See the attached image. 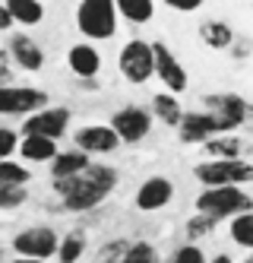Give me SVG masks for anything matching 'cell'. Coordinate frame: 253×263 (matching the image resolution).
Returning a JSON list of instances; mask_svg holds the SVG:
<instances>
[{"mask_svg": "<svg viewBox=\"0 0 253 263\" xmlns=\"http://www.w3.org/2000/svg\"><path fill=\"white\" fill-rule=\"evenodd\" d=\"M13 153H19V137H16V130L0 127V162H4V159H13Z\"/></svg>", "mask_w": 253, "mask_h": 263, "instance_id": "cell-31", "label": "cell"}, {"mask_svg": "<svg viewBox=\"0 0 253 263\" xmlns=\"http://www.w3.org/2000/svg\"><path fill=\"white\" fill-rule=\"evenodd\" d=\"M118 70L121 77L133 86H143L155 77V54L152 45L146 39H130L121 51H118Z\"/></svg>", "mask_w": 253, "mask_h": 263, "instance_id": "cell-5", "label": "cell"}, {"mask_svg": "<svg viewBox=\"0 0 253 263\" xmlns=\"http://www.w3.org/2000/svg\"><path fill=\"white\" fill-rule=\"evenodd\" d=\"M222 134V124L212 111H184V118L178 124V137L181 143L187 146H197V143H206L212 137Z\"/></svg>", "mask_w": 253, "mask_h": 263, "instance_id": "cell-13", "label": "cell"}, {"mask_svg": "<svg viewBox=\"0 0 253 263\" xmlns=\"http://www.w3.org/2000/svg\"><path fill=\"white\" fill-rule=\"evenodd\" d=\"M216 225H219V219L197 213V216H190V219H187V229H184V232H187L190 241H203V238H209L212 232H216Z\"/></svg>", "mask_w": 253, "mask_h": 263, "instance_id": "cell-28", "label": "cell"}, {"mask_svg": "<svg viewBox=\"0 0 253 263\" xmlns=\"http://www.w3.org/2000/svg\"><path fill=\"white\" fill-rule=\"evenodd\" d=\"M99 263H118V260H99Z\"/></svg>", "mask_w": 253, "mask_h": 263, "instance_id": "cell-39", "label": "cell"}, {"mask_svg": "<svg viewBox=\"0 0 253 263\" xmlns=\"http://www.w3.org/2000/svg\"><path fill=\"white\" fill-rule=\"evenodd\" d=\"M10 263H45V260H29V257H16V260H10Z\"/></svg>", "mask_w": 253, "mask_h": 263, "instance_id": "cell-37", "label": "cell"}, {"mask_svg": "<svg viewBox=\"0 0 253 263\" xmlns=\"http://www.w3.org/2000/svg\"><path fill=\"white\" fill-rule=\"evenodd\" d=\"M197 213L203 216H212V219H235L241 213H250L253 210V197L244 191V187H206V191L197 197Z\"/></svg>", "mask_w": 253, "mask_h": 263, "instance_id": "cell-3", "label": "cell"}, {"mask_svg": "<svg viewBox=\"0 0 253 263\" xmlns=\"http://www.w3.org/2000/svg\"><path fill=\"white\" fill-rule=\"evenodd\" d=\"M111 130L118 134V140H121V146L127 143V146H136V143H143L146 137H149V130H152V115L146 108H140V105H124V108H118L111 115Z\"/></svg>", "mask_w": 253, "mask_h": 263, "instance_id": "cell-8", "label": "cell"}, {"mask_svg": "<svg viewBox=\"0 0 253 263\" xmlns=\"http://www.w3.org/2000/svg\"><path fill=\"white\" fill-rule=\"evenodd\" d=\"M200 39L212 51H231V45H235L238 35H235V29H231L225 20H206L200 26Z\"/></svg>", "mask_w": 253, "mask_h": 263, "instance_id": "cell-17", "label": "cell"}, {"mask_svg": "<svg viewBox=\"0 0 253 263\" xmlns=\"http://www.w3.org/2000/svg\"><path fill=\"white\" fill-rule=\"evenodd\" d=\"M118 181H121V175L111 165H89L86 172L73 175V178L54 181V194L61 197L64 210L86 213V210H95L99 203H105L114 194Z\"/></svg>", "mask_w": 253, "mask_h": 263, "instance_id": "cell-1", "label": "cell"}, {"mask_svg": "<svg viewBox=\"0 0 253 263\" xmlns=\"http://www.w3.org/2000/svg\"><path fill=\"white\" fill-rule=\"evenodd\" d=\"M203 153L209 159H241L244 143L235 134H219V137H212V140L203 143Z\"/></svg>", "mask_w": 253, "mask_h": 263, "instance_id": "cell-23", "label": "cell"}, {"mask_svg": "<svg viewBox=\"0 0 253 263\" xmlns=\"http://www.w3.org/2000/svg\"><path fill=\"white\" fill-rule=\"evenodd\" d=\"M118 263H162V257H159V251H155L149 241H133L118 257Z\"/></svg>", "mask_w": 253, "mask_h": 263, "instance_id": "cell-26", "label": "cell"}, {"mask_svg": "<svg viewBox=\"0 0 253 263\" xmlns=\"http://www.w3.org/2000/svg\"><path fill=\"white\" fill-rule=\"evenodd\" d=\"M174 200V184H171V178H165V175H152V178H146L140 187H136V210L140 213H159V210H165V206Z\"/></svg>", "mask_w": 253, "mask_h": 263, "instance_id": "cell-14", "label": "cell"}, {"mask_svg": "<svg viewBox=\"0 0 253 263\" xmlns=\"http://www.w3.org/2000/svg\"><path fill=\"white\" fill-rule=\"evenodd\" d=\"M29 181H32V172H29L23 162H13V159H4V162H0V184L26 187Z\"/></svg>", "mask_w": 253, "mask_h": 263, "instance_id": "cell-27", "label": "cell"}, {"mask_svg": "<svg viewBox=\"0 0 253 263\" xmlns=\"http://www.w3.org/2000/svg\"><path fill=\"white\" fill-rule=\"evenodd\" d=\"M57 244H61V235L51 225H29V229H23L13 238V251H16V257L48 260L57 254Z\"/></svg>", "mask_w": 253, "mask_h": 263, "instance_id": "cell-7", "label": "cell"}, {"mask_svg": "<svg viewBox=\"0 0 253 263\" xmlns=\"http://www.w3.org/2000/svg\"><path fill=\"white\" fill-rule=\"evenodd\" d=\"M92 162L86 153H80V149H67V153H57L51 159V178L54 181H64V178H73V175H80L86 172Z\"/></svg>", "mask_w": 253, "mask_h": 263, "instance_id": "cell-18", "label": "cell"}, {"mask_svg": "<svg viewBox=\"0 0 253 263\" xmlns=\"http://www.w3.org/2000/svg\"><path fill=\"white\" fill-rule=\"evenodd\" d=\"M114 7H118V16L130 26H146L155 16V0H114Z\"/></svg>", "mask_w": 253, "mask_h": 263, "instance_id": "cell-20", "label": "cell"}, {"mask_svg": "<svg viewBox=\"0 0 253 263\" xmlns=\"http://www.w3.org/2000/svg\"><path fill=\"white\" fill-rule=\"evenodd\" d=\"M67 67H70V73L80 83L99 80V73H102V54H99V48H95L92 42H80V45H73L67 51Z\"/></svg>", "mask_w": 253, "mask_h": 263, "instance_id": "cell-16", "label": "cell"}, {"mask_svg": "<svg viewBox=\"0 0 253 263\" xmlns=\"http://www.w3.org/2000/svg\"><path fill=\"white\" fill-rule=\"evenodd\" d=\"M16 23H13V16H10V10H7V4H0V32H10Z\"/></svg>", "mask_w": 253, "mask_h": 263, "instance_id": "cell-33", "label": "cell"}, {"mask_svg": "<svg viewBox=\"0 0 253 263\" xmlns=\"http://www.w3.org/2000/svg\"><path fill=\"white\" fill-rule=\"evenodd\" d=\"M152 118H159L165 127H178L181 118H184V108H181L178 96H171V92L152 96Z\"/></svg>", "mask_w": 253, "mask_h": 263, "instance_id": "cell-21", "label": "cell"}, {"mask_svg": "<svg viewBox=\"0 0 253 263\" xmlns=\"http://www.w3.org/2000/svg\"><path fill=\"white\" fill-rule=\"evenodd\" d=\"M4 86H13V70L7 64H0V89Z\"/></svg>", "mask_w": 253, "mask_h": 263, "instance_id": "cell-34", "label": "cell"}, {"mask_svg": "<svg viewBox=\"0 0 253 263\" xmlns=\"http://www.w3.org/2000/svg\"><path fill=\"white\" fill-rule=\"evenodd\" d=\"M231 51H235V58H247V54H250V42H238V39H235Z\"/></svg>", "mask_w": 253, "mask_h": 263, "instance_id": "cell-35", "label": "cell"}, {"mask_svg": "<svg viewBox=\"0 0 253 263\" xmlns=\"http://www.w3.org/2000/svg\"><path fill=\"white\" fill-rule=\"evenodd\" d=\"M168 263H209V257L203 254V248H197V244H184V248H178L171 254Z\"/></svg>", "mask_w": 253, "mask_h": 263, "instance_id": "cell-30", "label": "cell"}, {"mask_svg": "<svg viewBox=\"0 0 253 263\" xmlns=\"http://www.w3.org/2000/svg\"><path fill=\"white\" fill-rule=\"evenodd\" d=\"M118 7L114 0H80L76 4V29L92 42H108L118 35Z\"/></svg>", "mask_w": 253, "mask_h": 263, "instance_id": "cell-2", "label": "cell"}, {"mask_svg": "<svg viewBox=\"0 0 253 263\" xmlns=\"http://www.w3.org/2000/svg\"><path fill=\"white\" fill-rule=\"evenodd\" d=\"M7 10L13 16V23L23 26V29L45 23V4L42 0H7Z\"/></svg>", "mask_w": 253, "mask_h": 263, "instance_id": "cell-19", "label": "cell"}, {"mask_svg": "<svg viewBox=\"0 0 253 263\" xmlns=\"http://www.w3.org/2000/svg\"><path fill=\"white\" fill-rule=\"evenodd\" d=\"M244 263H253V251H250V254H247V260H244Z\"/></svg>", "mask_w": 253, "mask_h": 263, "instance_id": "cell-38", "label": "cell"}, {"mask_svg": "<svg viewBox=\"0 0 253 263\" xmlns=\"http://www.w3.org/2000/svg\"><path fill=\"white\" fill-rule=\"evenodd\" d=\"M19 153H23L26 162H51L61 149H57V140L48 137H26L19 140Z\"/></svg>", "mask_w": 253, "mask_h": 263, "instance_id": "cell-22", "label": "cell"}, {"mask_svg": "<svg viewBox=\"0 0 253 263\" xmlns=\"http://www.w3.org/2000/svg\"><path fill=\"white\" fill-rule=\"evenodd\" d=\"M152 54H155V77L165 83V89L171 92V96H181V92H187L190 77H187L184 64L178 61V54H174L165 42H152Z\"/></svg>", "mask_w": 253, "mask_h": 263, "instance_id": "cell-11", "label": "cell"}, {"mask_svg": "<svg viewBox=\"0 0 253 263\" xmlns=\"http://www.w3.org/2000/svg\"><path fill=\"white\" fill-rule=\"evenodd\" d=\"M70 130V108L64 105H48L35 115L23 118V137H48V140H61Z\"/></svg>", "mask_w": 253, "mask_h": 263, "instance_id": "cell-10", "label": "cell"}, {"mask_svg": "<svg viewBox=\"0 0 253 263\" xmlns=\"http://www.w3.org/2000/svg\"><path fill=\"white\" fill-rule=\"evenodd\" d=\"M203 4H206V0H165V7L178 10V13H197Z\"/></svg>", "mask_w": 253, "mask_h": 263, "instance_id": "cell-32", "label": "cell"}, {"mask_svg": "<svg viewBox=\"0 0 253 263\" xmlns=\"http://www.w3.org/2000/svg\"><path fill=\"white\" fill-rule=\"evenodd\" d=\"M0 4H7V0H0Z\"/></svg>", "mask_w": 253, "mask_h": 263, "instance_id": "cell-40", "label": "cell"}, {"mask_svg": "<svg viewBox=\"0 0 253 263\" xmlns=\"http://www.w3.org/2000/svg\"><path fill=\"white\" fill-rule=\"evenodd\" d=\"M48 92L35 89V86H4L0 89V115H16V118H29L35 111L48 108Z\"/></svg>", "mask_w": 253, "mask_h": 263, "instance_id": "cell-9", "label": "cell"}, {"mask_svg": "<svg viewBox=\"0 0 253 263\" xmlns=\"http://www.w3.org/2000/svg\"><path fill=\"white\" fill-rule=\"evenodd\" d=\"M203 105L206 111H212L219 118L222 134H235L238 127H244L253 118V105L244 96H238V92H212V96L203 99Z\"/></svg>", "mask_w": 253, "mask_h": 263, "instance_id": "cell-6", "label": "cell"}, {"mask_svg": "<svg viewBox=\"0 0 253 263\" xmlns=\"http://www.w3.org/2000/svg\"><path fill=\"white\" fill-rule=\"evenodd\" d=\"M73 149H80L86 156H108L114 149H121V140L111 130V124H86L73 134Z\"/></svg>", "mask_w": 253, "mask_h": 263, "instance_id": "cell-12", "label": "cell"}, {"mask_svg": "<svg viewBox=\"0 0 253 263\" xmlns=\"http://www.w3.org/2000/svg\"><path fill=\"white\" fill-rule=\"evenodd\" d=\"M86 254V232L83 229H73L61 238L57 244V260L61 263H80V257Z\"/></svg>", "mask_w": 253, "mask_h": 263, "instance_id": "cell-24", "label": "cell"}, {"mask_svg": "<svg viewBox=\"0 0 253 263\" xmlns=\"http://www.w3.org/2000/svg\"><path fill=\"white\" fill-rule=\"evenodd\" d=\"M29 200L26 187H10V184H0V210H19Z\"/></svg>", "mask_w": 253, "mask_h": 263, "instance_id": "cell-29", "label": "cell"}, {"mask_svg": "<svg viewBox=\"0 0 253 263\" xmlns=\"http://www.w3.org/2000/svg\"><path fill=\"white\" fill-rule=\"evenodd\" d=\"M7 54H10V61L19 70H26V73H38V70L45 67V51H42V45H38L32 35H26V32L10 35Z\"/></svg>", "mask_w": 253, "mask_h": 263, "instance_id": "cell-15", "label": "cell"}, {"mask_svg": "<svg viewBox=\"0 0 253 263\" xmlns=\"http://www.w3.org/2000/svg\"><path fill=\"white\" fill-rule=\"evenodd\" d=\"M228 232H231V241H235L238 248L253 251V210H250V213H241V216L231 219Z\"/></svg>", "mask_w": 253, "mask_h": 263, "instance_id": "cell-25", "label": "cell"}, {"mask_svg": "<svg viewBox=\"0 0 253 263\" xmlns=\"http://www.w3.org/2000/svg\"><path fill=\"white\" fill-rule=\"evenodd\" d=\"M209 263H235V260H231V257H228V254H219V257H212V260H209Z\"/></svg>", "mask_w": 253, "mask_h": 263, "instance_id": "cell-36", "label": "cell"}, {"mask_svg": "<svg viewBox=\"0 0 253 263\" xmlns=\"http://www.w3.org/2000/svg\"><path fill=\"white\" fill-rule=\"evenodd\" d=\"M203 187H244L253 181V165L244 159H209L193 168Z\"/></svg>", "mask_w": 253, "mask_h": 263, "instance_id": "cell-4", "label": "cell"}]
</instances>
